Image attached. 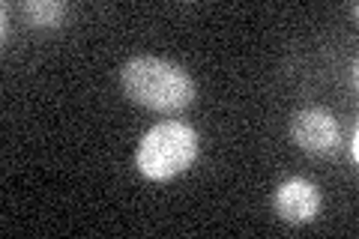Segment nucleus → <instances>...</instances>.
I'll list each match as a JSON object with an SVG mask.
<instances>
[{
  "label": "nucleus",
  "instance_id": "f03ea898",
  "mask_svg": "<svg viewBox=\"0 0 359 239\" xmlns=\"http://www.w3.org/2000/svg\"><path fill=\"white\" fill-rule=\"evenodd\" d=\"M198 146L201 138L192 126L186 123H159L153 126L138 144V153H135V165L147 179H171L177 174H183L198 158Z\"/></svg>",
  "mask_w": 359,
  "mask_h": 239
},
{
  "label": "nucleus",
  "instance_id": "20e7f679",
  "mask_svg": "<svg viewBox=\"0 0 359 239\" xmlns=\"http://www.w3.org/2000/svg\"><path fill=\"white\" fill-rule=\"evenodd\" d=\"M320 210V191L309 179H287L276 191V212L287 224H306Z\"/></svg>",
  "mask_w": 359,
  "mask_h": 239
},
{
  "label": "nucleus",
  "instance_id": "f257e3e1",
  "mask_svg": "<svg viewBox=\"0 0 359 239\" xmlns=\"http://www.w3.org/2000/svg\"><path fill=\"white\" fill-rule=\"evenodd\" d=\"M120 78L132 102L159 114H177L195 99V84L186 69L162 57H135L123 66Z\"/></svg>",
  "mask_w": 359,
  "mask_h": 239
},
{
  "label": "nucleus",
  "instance_id": "7ed1b4c3",
  "mask_svg": "<svg viewBox=\"0 0 359 239\" xmlns=\"http://www.w3.org/2000/svg\"><path fill=\"white\" fill-rule=\"evenodd\" d=\"M294 141L302 146L306 153L311 156H327L335 150V144H339V123L332 120L330 111L323 108H309V111H299L294 117Z\"/></svg>",
  "mask_w": 359,
  "mask_h": 239
},
{
  "label": "nucleus",
  "instance_id": "39448f33",
  "mask_svg": "<svg viewBox=\"0 0 359 239\" xmlns=\"http://www.w3.org/2000/svg\"><path fill=\"white\" fill-rule=\"evenodd\" d=\"M25 15L39 27H54L66 18V4H57V0H27Z\"/></svg>",
  "mask_w": 359,
  "mask_h": 239
}]
</instances>
